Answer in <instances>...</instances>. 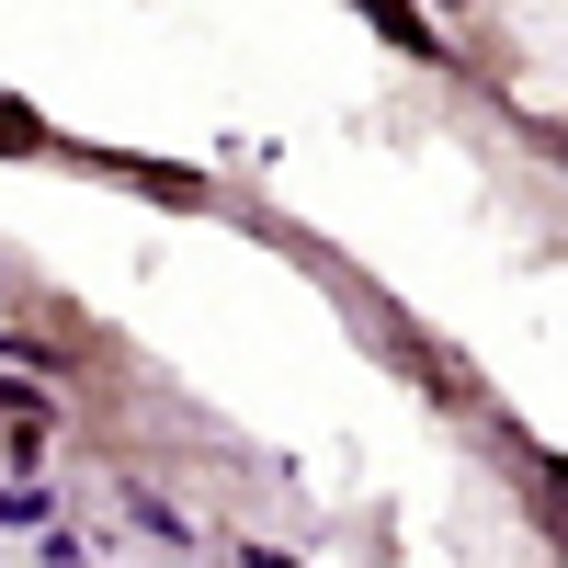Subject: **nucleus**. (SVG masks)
Segmentation results:
<instances>
[{
	"mask_svg": "<svg viewBox=\"0 0 568 568\" xmlns=\"http://www.w3.org/2000/svg\"><path fill=\"white\" fill-rule=\"evenodd\" d=\"M23 149H58V136H45L23 103H0V160H23Z\"/></svg>",
	"mask_w": 568,
	"mask_h": 568,
	"instance_id": "20e7f679",
	"label": "nucleus"
},
{
	"mask_svg": "<svg viewBox=\"0 0 568 568\" xmlns=\"http://www.w3.org/2000/svg\"><path fill=\"white\" fill-rule=\"evenodd\" d=\"M91 171H114V182H136V194H160V205H182V216L205 205V171H182V160H125V149H91Z\"/></svg>",
	"mask_w": 568,
	"mask_h": 568,
	"instance_id": "f257e3e1",
	"label": "nucleus"
},
{
	"mask_svg": "<svg viewBox=\"0 0 568 568\" xmlns=\"http://www.w3.org/2000/svg\"><path fill=\"white\" fill-rule=\"evenodd\" d=\"M45 420H58L45 387H23V364H12V375H0V433H34V444H45Z\"/></svg>",
	"mask_w": 568,
	"mask_h": 568,
	"instance_id": "7ed1b4c3",
	"label": "nucleus"
},
{
	"mask_svg": "<svg viewBox=\"0 0 568 568\" xmlns=\"http://www.w3.org/2000/svg\"><path fill=\"white\" fill-rule=\"evenodd\" d=\"M353 12H364L375 34H387V45H409V58H444V34H433V23H420V12H409V0H353Z\"/></svg>",
	"mask_w": 568,
	"mask_h": 568,
	"instance_id": "f03ea898",
	"label": "nucleus"
}]
</instances>
